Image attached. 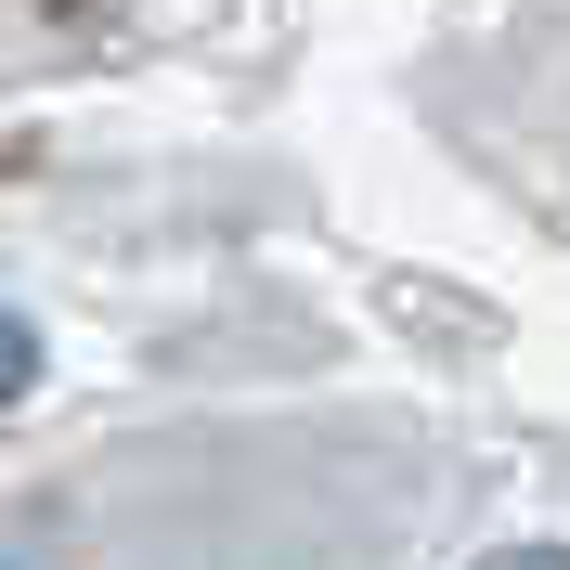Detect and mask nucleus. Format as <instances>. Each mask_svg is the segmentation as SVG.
<instances>
[{
  "label": "nucleus",
  "instance_id": "f257e3e1",
  "mask_svg": "<svg viewBox=\"0 0 570 570\" xmlns=\"http://www.w3.org/2000/svg\"><path fill=\"white\" fill-rule=\"evenodd\" d=\"M27 390H39V324L0 312V402H27Z\"/></svg>",
  "mask_w": 570,
  "mask_h": 570
},
{
  "label": "nucleus",
  "instance_id": "f03ea898",
  "mask_svg": "<svg viewBox=\"0 0 570 570\" xmlns=\"http://www.w3.org/2000/svg\"><path fill=\"white\" fill-rule=\"evenodd\" d=\"M493 570H570V558H493Z\"/></svg>",
  "mask_w": 570,
  "mask_h": 570
}]
</instances>
